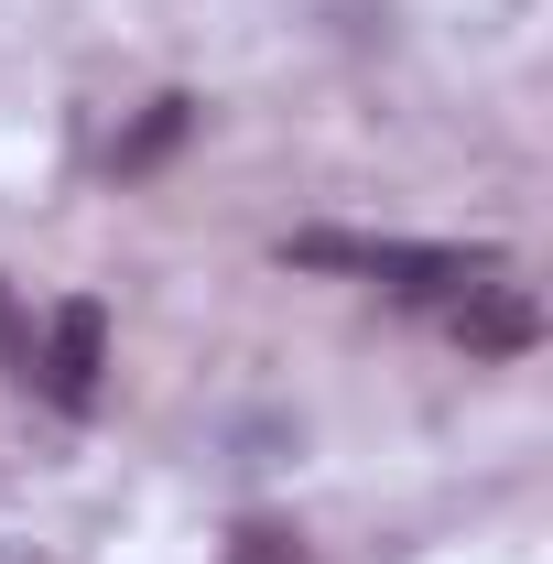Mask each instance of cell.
Here are the masks:
<instances>
[{
    "mask_svg": "<svg viewBox=\"0 0 553 564\" xmlns=\"http://www.w3.org/2000/svg\"><path fill=\"white\" fill-rule=\"evenodd\" d=\"M0 564H44V554H0Z\"/></svg>",
    "mask_w": 553,
    "mask_h": 564,
    "instance_id": "cell-6",
    "label": "cell"
},
{
    "mask_svg": "<svg viewBox=\"0 0 553 564\" xmlns=\"http://www.w3.org/2000/svg\"><path fill=\"white\" fill-rule=\"evenodd\" d=\"M98 369H109V304L98 293H66L44 315V337H33V380L22 391H44L66 423H87L98 413Z\"/></svg>",
    "mask_w": 553,
    "mask_h": 564,
    "instance_id": "cell-2",
    "label": "cell"
},
{
    "mask_svg": "<svg viewBox=\"0 0 553 564\" xmlns=\"http://www.w3.org/2000/svg\"><path fill=\"white\" fill-rule=\"evenodd\" d=\"M445 337H456L467 358H532L543 348V293L499 261V272H478L456 304H445Z\"/></svg>",
    "mask_w": 553,
    "mask_h": 564,
    "instance_id": "cell-3",
    "label": "cell"
},
{
    "mask_svg": "<svg viewBox=\"0 0 553 564\" xmlns=\"http://www.w3.org/2000/svg\"><path fill=\"white\" fill-rule=\"evenodd\" d=\"M185 131H196V98H152L131 131L109 141V174H120V185H141V174H152V163H163V152H174Z\"/></svg>",
    "mask_w": 553,
    "mask_h": 564,
    "instance_id": "cell-4",
    "label": "cell"
},
{
    "mask_svg": "<svg viewBox=\"0 0 553 564\" xmlns=\"http://www.w3.org/2000/svg\"><path fill=\"white\" fill-rule=\"evenodd\" d=\"M228 564H315V554H304L293 521H239V532H228Z\"/></svg>",
    "mask_w": 553,
    "mask_h": 564,
    "instance_id": "cell-5",
    "label": "cell"
},
{
    "mask_svg": "<svg viewBox=\"0 0 553 564\" xmlns=\"http://www.w3.org/2000/svg\"><path fill=\"white\" fill-rule=\"evenodd\" d=\"M282 261L293 272H358V282H380L391 304H456L478 272H499L510 250H488V239H358V228H293L282 239Z\"/></svg>",
    "mask_w": 553,
    "mask_h": 564,
    "instance_id": "cell-1",
    "label": "cell"
}]
</instances>
